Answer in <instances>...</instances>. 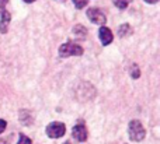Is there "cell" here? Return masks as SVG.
I'll list each match as a JSON object with an SVG mask.
<instances>
[{"instance_id": "cell-1", "label": "cell", "mask_w": 160, "mask_h": 144, "mask_svg": "<svg viewBox=\"0 0 160 144\" xmlns=\"http://www.w3.org/2000/svg\"><path fill=\"white\" fill-rule=\"evenodd\" d=\"M128 133H129L131 140L133 142H141L145 137V129L139 120H132L128 126Z\"/></svg>"}, {"instance_id": "cell-2", "label": "cell", "mask_w": 160, "mask_h": 144, "mask_svg": "<svg viewBox=\"0 0 160 144\" xmlns=\"http://www.w3.org/2000/svg\"><path fill=\"white\" fill-rule=\"evenodd\" d=\"M59 55L62 58H68V56H80L83 55V48L76 44H63L59 48Z\"/></svg>"}, {"instance_id": "cell-3", "label": "cell", "mask_w": 160, "mask_h": 144, "mask_svg": "<svg viewBox=\"0 0 160 144\" xmlns=\"http://www.w3.org/2000/svg\"><path fill=\"white\" fill-rule=\"evenodd\" d=\"M65 130H66V128H65L63 123L53 122V123H51V125L47 128V134L49 137H52V139H58V137L63 136Z\"/></svg>"}, {"instance_id": "cell-4", "label": "cell", "mask_w": 160, "mask_h": 144, "mask_svg": "<svg viewBox=\"0 0 160 144\" xmlns=\"http://www.w3.org/2000/svg\"><path fill=\"white\" fill-rule=\"evenodd\" d=\"M87 17L93 22H96V24H100V25L105 24V21H107L104 13H102V11H100L98 8H88V10H87Z\"/></svg>"}, {"instance_id": "cell-5", "label": "cell", "mask_w": 160, "mask_h": 144, "mask_svg": "<svg viewBox=\"0 0 160 144\" xmlns=\"http://www.w3.org/2000/svg\"><path fill=\"white\" fill-rule=\"evenodd\" d=\"M98 35H100V41L102 42V45H108L112 42V32H111L110 28L107 27H101L98 31Z\"/></svg>"}, {"instance_id": "cell-6", "label": "cell", "mask_w": 160, "mask_h": 144, "mask_svg": "<svg viewBox=\"0 0 160 144\" xmlns=\"http://www.w3.org/2000/svg\"><path fill=\"white\" fill-rule=\"evenodd\" d=\"M73 137H75L78 142H84L87 139V130H86L84 125H76L72 130Z\"/></svg>"}, {"instance_id": "cell-7", "label": "cell", "mask_w": 160, "mask_h": 144, "mask_svg": "<svg viewBox=\"0 0 160 144\" xmlns=\"http://www.w3.org/2000/svg\"><path fill=\"white\" fill-rule=\"evenodd\" d=\"M8 22H10V14H8L7 11H3V13H2V18H0V32H2V34L7 32Z\"/></svg>"}, {"instance_id": "cell-8", "label": "cell", "mask_w": 160, "mask_h": 144, "mask_svg": "<svg viewBox=\"0 0 160 144\" xmlns=\"http://www.w3.org/2000/svg\"><path fill=\"white\" fill-rule=\"evenodd\" d=\"M86 32H87V31H86L84 27H80V25H78V27L75 28V34H76V36H78V38H84Z\"/></svg>"}, {"instance_id": "cell-9", "label": "cell", "mask_w": 160, "mask_h": 144, "mask_svg": "<svg viewBox=\"0 0 160 144\" xmlns=\"http://www.w3.org/2000/svg\"><path fill=\"white\" fill-rule=\"evenodd\" d=\"M128 32H131V27H129V25L124 24V25H121V27H119V31H118L119 36H125V35H128Z\"/></svg>"}, {"instance_id": "cell-10", "label": "cell", "mask_w": 160, "mask_h": 144, "mask_svg": "<svg viewBox=\"0 0 160 144\" xmlns=\"http://www.w3.org/2000/svg\"><path fill=\"white\" fill-rule=\"evenodd\" d=\"M114 4L118 8H125L128 6V0H114Z\"/></svg>"}, {"instance_id": "cell-11", "label": "cell", "mask_w": 160, "mask_h": 144, "mask_svg": "<svg viewBox=\"0 0 160 144\" xmlns=\"http://www.w3.org/2000/svg\"><path fill=\"white\" fill-rule=\"evenodd\" d=\"M73 3H75V6L78 8H83L87 4V0H73Z\"/></svg>"}, {"instance_id": "cell-12", "label": "cell", "mask_w": 160, "mask_h": 144, "mask_svg": "<svg viewBox=\"0 0 160 144\" xmlns=\"http://www.w3.org/2000/svg\"><path fill=\"white\" fill-rule=\"evenodd\" d=\"M131 76H132V78H138L139 76H141V72H139V69L136 66H132V70H131Z\"/></svg>"}, {"instance_id": "cell-13", "label": "cell", "mask_w": 160, "mask_h": 144, "mask_svg": "<svg viewBox=\"0 0 160 144\" xmlns=\"http://www.w3.org/2000/svg\"><path fill=\"white\" fill-rule=\"evenodd\" d=\"M17 144H31V140L28 139V137H25V136H20V140H18V143Z\"/></svg>"}, {"instance_id": "cell-14", "label": "cell", "mask_w": 160, "mask_h": 144, "mask_svg": "<svg viewBox=\"0 0 160 144\" xmlns=\"http://www.w3.org/2000/svg\"><path fill=\"white\" fill-rule=\"evenodd\" d=\"M6 125H7V123H6V120L0 119V133H3V130L6 129Z\"/></svg>"}, {"instance_id": "cell-15", "label": "cell", "mask_w": 160, "mask_h": 144, "mask_svg": "<svg viewBox=\"0 0 160 144\" xmlns=\"http://www.w3.org/2000/svg\"><path fill=\"white\" fill-rule=\"evenodd\" d=\"M145 2H146V3H152V4H153V3H158V0H145Z\"/></svg>"}, {"instance_id": "cell-16", "label": "cell", "mask_w": 160, "mask_h": 144, "mask_svg": "<svg viewBox=\"0 0 160 144\" xmlns=\"http://www.w3.org/2000/svg\"><path fill=\"white\" fill-rule=\"evenodd\" d=\"M25 3H32V2H35V0H24Z\"/></svg>"}, {"instance_id": "cell-17", "label": "cell", "mask_w": 160, "mask_h": 144, "mask_svg": "<svg viewBox=\"0 0 160 144\" xmlns=\"http://www.w3.org/2000/svg\"><path fill=\"white\" fill-rule=\"evenodd\" d=\"M65 144H69V143H65Z\"/></svg>"}]
</instances>
